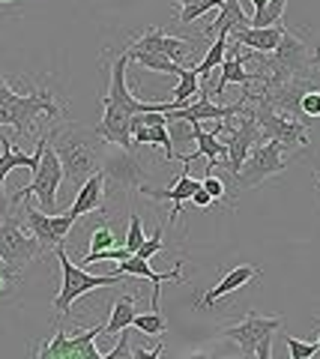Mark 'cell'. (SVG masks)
<instances>
[{
    "instance_id": "obj_1",
    "label": "cell",
    "mask_w": 320,
    "mask_h": 359,
    "mask_svg": "<svg viewBox=\"0 0 320 359\" xmlns=\"http://www.w3.org/2000/svg\"><path fill=\"white\" fill-rule=\"evenodd\" d=\"M129 54L123 51L111 66V84H108V96L102 99V123L96 126V132L102 135L108 144H114L120 150H135L132 147V117L141 114V111H171L174 105L183 108L180 102H141L129 93L126 84V66H129Z\"/></svg>"
},
{
    "instance_id": "obj_2",
    "label": "cell",
    "mask_w": 320,
    "mask_h": 359,
    "mask_svg": "<svg viewBox=\"0 0 320 359\" xmlns=\"http://www.w3.org/2000/svg\"><path fill=\"white\" fill-rule=\"evenodd\" d=\"M48 144L54 147V153L60 156L63 165V177L78 189L90 174L102 171L105 165V138L96 129H84V126H57L48 129Z\"/></svg>"
},
{
    "instance_id": "obj_3",
    "label": "cell",
    "mask_w": 320,
    "mask_h": 359,
    "mask_svg": "<svg viewBox=\"0 0 320 359\" xmlns=\"http://www.w3.org/2000/svg\"><path fill=\"white\" fill-rule=\"evenodd\" d=\"M39 117H60V105L48 90L15 93L13 84L0 75V126H13L18 138H27Z\"/></svg>"
},
{
    "instance_id": "obj_4",
    "label": "cell",
    "mask_w": 320,
    "mask_h": 359,
    "mask_svg": "<svg viewBox=\"0 0 320 359\" xmlns=\"http://www.w3.org/2000/svg\"><path fill=\"white\" fill-rule=\"evenodd\" d=\"M54 255H57L60 261V273H63V287L57 299H54V311L57 314H69L72 302L81 299L84 294H90V290H99V287H114L120 282H126L129 276H120V273H108V276H90L81 264H72L69 255H66L63 245H57L54 249Z\"/></svg>"
},
{
    "instance_id": "obj_5",
    "label": "cell",
    "mask_w": 320,
    "mask_h": 359,
    "mask_svg": "<svg viewBox=\"0 0 320 359\" xmlns=\"http://www.w3.org/2000/svg\"><path fill=\"white\" fill-rule=\"evenodd\" d=\"M284 318L281 314H272V318H263L258 311H246V318L237 320L234 327L222 330V339L234 341L242 353L258 356V359H270L272 356V335L281 330Z\"/></svg>"
},
{
    "instance_id": "obj_6",
    "label": "cell",
    "mask_w": 320,
    "mask_h": 359,
    "mask_svg": "<svg viewBox=\"0 0 320 359\" xmlns=\"http://www.w3.org/2000/svg\"><path fill=\"white\" fill-rule=\"evenodd\" d=\"M63 180L66 177H63L60 156L54 153L51 144H46L42 159H39V168L33 171V180L25 189H18L13 198H9V204H21L25 198H36L42 212H57V189H60Z\"/></svg>"
},
{
    "instance_id": "obj_7",
    "label": "cell",
    "mask_w": 320,
    "mask_h": 359,
    "mask_svg": "<svg viewBox=\"0 0 320 359\" xmlns=\"http://www.w3.org/2000/svg\"><path fill=\"white\" fill-rule=\"evenodd\" d=\"M251 114L258 120V129H260V138H270V141H279L288 153H296L308 147V126L300 123L296 117L284 114V111H275L272 105L267 102H251Z\"/></svg>"
},
{
    "instance_id": "obj_8",
    "label": "cell",
    "mask_w": 320,
    "mask_h": 359,
    "mask_svg": "<svg viewBox=\"0 0 320 359\" xmlns=\"http://www.w3.org/2000/svg\"><path fill=\"white\" fill-rule=\"evenodd\" d=\"M284 153H288V150H284L279 141L260 138L255 147L249 150L246 162H242V168H239V174L234 177L237 189H242V192H246V189L260 186L263 180L281 174L284 168H288V156H284Z\"/></svg>"
},
{
    "instance_id": "obj_9",
    "label": "cell",
    "mask_w": 320,
    "mask_h": 359,
    "mask_svg": "<svg viewBox=\"0 0 320 359\" xmlns=\"http://www.w3.org/2000/svg\"><path fill=\"white\" fill-rule=\"evenodd\" d=\"M42 255L39 243L33 240V233L21 228V222L15 216H4L0 222V261L6 266H13L15 273H25V266L33 264Z\"/></svg>"
},
{
    "instance_id": "obj_10",
    "label": "cell",
    "mask_w": 320,
    "mask_h": 359,
    "mask_svg": "<svg viewBox=\"0 0 320 359\" xmlns=\"http://www.w3.org/2000/svg\"><path fill=\"white\" fill-rule=\"evenodd\" d=\"M105 332V323L99 327L87 330V332H78V335H66L63 327H57V335L33 351V356L39 359H99L102 353L96 351V339Z\"/></svg>"
},
{
    "instance_id": "obj_11",
    "label": "cell",
    "mask_w": 320,
    "mask_h": 359,
    "mask_svg": "<svg viewBox=\"0 0 320 359\" xmlns=\"http://www.w3.org/2000/svg\"><path fill=\"white\" fill-rule=\"evenodd\" d=\"M25 224L33 233V240L39 243L42 252H54L57 245H63V240L69 237V231L75 228V216L72 212H42L36 207L25 210Z\"/></svg>"
},
{
    "instance_id": "obj_12",
    "label": "cell",
    "mask_w": 320,
    "mask_h": 359,
    "mask_svg": "<svg viewBox=\"0 0 320 359\" xmlns=\"http://www.w3.org/2000/svg\"><path fill=\"white\" fill-rule=\"evenodd\" d=\"M132 48H141V51H156L162 57H168L180 66H197L195 63V54H197V39H189V36H171L159 27L153 30H144L138 39L129 42Z\"/></svg>"
},
{
    "instance_id": "obj_13",
    "label": "cell",
    "mask_w": 320,
    "mask_h": 359,
    "mask_svg": "<svg viewBox=\"0 0 320 359\" xmlns=\"http://www.w3.org/2000/svg\"><path fill=\"white\" fill-rule=\"evenodd\" d=\"M114 273L120 276H129V278H147L153 285V311H159V302H162V282H183V264H174V269L168 273H156L150 266L147 257H138V255H129L117 264Z\"/></svg>"
},
{
    "instance_id": "obj_14",
    "label": "cell",
    "mask_w": 320,
    "mask_h": 359,
    "mask_svg": "<svg viewBox=\"0 0 320 359\" xmlns=\"http://www.w3.org/2000/svg\"><path fill=\"white\" fill-rule=\"evenodd\" d=\"M197 186H201V180H195V177L189 174V165H183V171L171 180V189H150V186H141L138 192H141V195H147L150 201H171V216H168V224L174 228V222L180 219L183 204L195 195V189H197Z\"/></svg>"
},
{
    "instance_id": "obj_15",
    "label": "cell",
    "mask_w": 320,
    "mask_h": 359,
    "mask_svg": "<svg viewBox=\"0 0 320 359\" xmlns=\"http://www.w3.org/2000/svg\"><path fill=\"white\" fill-rule=\"evenodd\" d=\"M46 144H48V132H42L36 138V150H33V153H21V150H13V141L0 132V147H4V156H0V212H4V216H6V195H4L6 174L13 171V168H30V171H36Z\"/></svg>"
},
{
    "instance_id": "obj_16",
    "label": "cell",
    "mask_w": 320,
    "mask_h": 359,
    "mask_svg": "<svg viewBox=\"0 0 320 359\" xmlns=\"http://www.w3.org/2000/svg\"><path fill=\"white\" fill-rule=\"evenodd\" d=\"M260 276V269L258 266H251V264H239V266H234L230 273H225L222 278H218V285L213 287V290H207L204 294V299L197 302L195 309H213V306H218L225 297H230L234 290H239V287H246L249 282H255V278Z\"/></svg>"
},
{
    "instance_id": "obj_17",
    "label": "cell",
    "mask_w": 320,
    "mask_h": 359,
    "mask_svg": "<svg viewBox=\"0 0 320 359\" xmlns=\"http://www.w3.org/2000/svg\"><path fill=\"white\" fill-rule=\"evenodd\" d=\"M96 210H105V171H96L84 180L78 186V195H75L69 212L75 219L87 216V212H96Z\"/></svg>"
},
{
    "instance_id": "obj_18",
    "label": "cell",
    "mask_w": 320,
    "mask_h": 359,
    "mask_svg": "<svg viewBox=\"0 0 320 359\" xmlns=\"http://www.w3.org/2000/svg\"><path fill=\"white\" fill-rule=\"evenodd\" d=\"M284 36V27L281 25H272V27H242L234 30V42L242 45V48H251V51H260V54H270L279 48V42Z\"/></svg>"
},
{
    "instance_id": "obj_19",
    "label": "cell",
    "mask_w": 320,
    "mask_h": 359,
    "mask_svg": "<svg viewBox=\"0 0 320 359\" xmlns=\"http://www.w3.org/2000/svg\"><path fill=\"white\" fill-rule=\"evenodd\" d=\"M249 15L242 13V6H239V0H225L222 6H218V15L216 21L209 25L201 36L207 39H213V36H230L234 30H242V27H249Z\"/></svg>"
},
{
    "instance_id": "obj_20",
    "label": "cell",
    "mask_w": 320,
    "mask_h": 359,
    "mask_svg": "<svg viewBox=\"0 0 320 359\" xmlns=\"http://www.w3.org/2000/svg\"><path fill=\"white\" fill-rule=\"evenodd\" d=\"M192 141H197V156L207 159V174H213L218 165L228 168V147L213 132H204L201 126H192Z\"/></svg>"
},
{
    "instance_id": "obj_21",
    "label": "cell",
    "mask_w": 320,
    "mask_h": 359,
    "mask_svg": "<svg viewBox=\"0 0 320 359\" xmlns=\"http://www.w3.org/2000/svg\"><path fill=\"white\" fill-rule=\"evenodd\" d=\"M132 141L135 144H156V147L165 150V159H171L174 162V138H171V129H168V123H156V126H135L132 129Z\"/></svg>"
},
{
    "instance_id": "obj_22",
    "label": "cell",
    "mask_w": 320,
    "mask_h": 359,
    "mask_svg": "<svg viewBox=\"0 0 320 359\" xmlns=\"http://www.w3.org/2000/svg\"><path fill=\"white\" fill-rule=\"evenodd\" d=\"M135 306H138V294H123V297H117L114 309H111V318H108L102 335H117L120 330L132 327V320H135V314H138Z\"/></svg>"
},
{
    "instance_id": "obj_23",
    "label": "cell",
    "mask_w": 320,
    "mask_h": 359,
    "mask_svg": "<svg viewBox=\"0 0 320 359\" xmlns=\"http://www.w3.org/2000/svg\"><path fill=\"white\" fill-rule=\"evenodd\" d=\"M126 54H129V60L147 66V69H153V72H165V75H174L176 78V75H180V69H183L180 63L162 57V54H156V51H141V48H132V45H129Z\"/></svg>"
},
{
    "instance_id": "obj_24",
    "label": "cell",
    "mask_w": 320,
    "mask_h": 359,
    "mask_svg": "<svg viewBox=\"0 0 320 359\" xmlns=\"http://www.w3.org/2000/svg\"><path fill=\"white\" fill-rule=\"evenodd\" d=\"M201 90V75H197L195 66H183L180 75H176V90H174V102L180 105H189L192 99L197 96Z\"/></svg>"
},
{
    "instance_id": "obj_25",
    "label": "cell",
    "mask_w": 320,
    "mask_h": 359,
    "mask_svg": "<svg viewBox=\"0 0 320 359\" xmlns=\"http://www.w3.org/2000/svg\"><path fill=\"white\" fill-rule=\"evenodd\" d=\"M228 36H213V42H209V48L204 51V57H201V63L195 66L197 69V75H201V81L204 78H209V72L216 69V66H222V60H225V51H228Z\"/></svg>"
},
{
    "instance_id": "obj_26",
    "label": "cell",
    "mask_w": 320,
    "mask_h": 359,
    "mask_svg": "<svg viewBox=\"0 0 320 359\" xmlns=\"http://www.w3.org/2000/svg\"><path fill=\"white\" fill-rule=\"evenodd\" d=\"M284 6H288V0H267V6H263L260 13L251 15L249 25L251 27H272V25H279L281 15H284Z\"/></svg>"
},
{
    "instance_id": "obj_27",
    "label": "cell",
    "mask_w": 320,
    "mask_h": 359,
    "mask_svg": "<svg viewBox=\"0 0 320 359\" xmlns=\"http://www.w3.org/2000/svg\"><path fill=\"white\" fill-rule=\"evenodd\" d=\"M222 4H225V0H197V4L183 6L180 25H192V21H197V18L207 15V13H218V6H222Z\"/></svg>"
},
{
    "instance_id": "obj_28",
    "label": "cell",
    "mask_w": 320,
    "mask_h": 359,
    "mask_svg": "<svg viewBox=\"0 0 320 359\" xmlns=\"http://www.w3.org/2000/svg\"><path fill=\"white\" fill-rule=\"evenodd\" d=\"M132 327L141 330L144 335H162L168 330V323H165L162 311H150V314H135V320H132Z\"/></svg>"
},
{
    "instance_id": "obj_29",
    "label": "cell",
    "mask_w": 320,
    "mask_h": 359,
    "mask_svg": "<svg viewBox=\"0 0 320 359\" xmlns=\"http://www.w3.org/2000/svg\"><path fill=\"white\" fill-rule=\"evenodd\" d=\"M296 114H302L308 120H317L320 117V87L312 84L305 90V93L300 96V105H296Z\"/></svg>"
},
{
    "instance_id": "obj_30",
    "label": "cell",
    "mask_w": 320,
    "mask_h": 359,
    "mask_svg": "<svg viewBox=\"0 0 320 359\" xmlns=\"http://www.w3.org/2000/svg\"><path fill=\"white\" fill-rule=\"evenodd\" d=\"M144 240H147V237H144V224H141V216H138V212H132V216H129V233H126V243H123L126 252L135 255Z\"/></svg>"
},
{
    "instance_id": "obj_31",
    "label": "cell",
    "mask_w": 320,
    "mask_h": 359,
    "mask_svg": "<svg viewBox=\"0 0 320 359\" xmlns=\"http://www.w3.org/2000/svg\"><path fill=\"white\" fill-rule=\"evenodd\" d=\"M117 243L114 237V228L111 224H96V231L90 233V252H102V249H111V245Z\"/></svg>"
},
{
    "instance_id": "obj_32",
    "label": "cell",
    "mask_w": 320,
    "mask_h": 359,
    "mask_svg": "<svg viewBox=\"0 0 320 359\" xmlns=\"http://www.w3.org/2000/svg\"><path fill=\"white\" fill-rule=\"evenodd\" d=\"M288 353H291V359H312V356H317V344L288 335Z\"/></svg>"
},
{
    "instance_id": "obj_33",
    "label": "cell",
    "mask_w": 320,
    "mask_h": 359,
    "mask_svg": "<svg viewBox=\"0 0 320 359\" xmlns=\"http://www.w3.org/2000/svg\"><path fill=\"white\" fill-rule=\"evenodd\" d=\"M102 356H105V359H129V356H132V344H129V327L117 332V347H114V351H108V353H102Z\"/></svg>"
},
{
    "instance_id": "obj_34",
    "label": "cell",
    "mask_w": 320,
    "mask_h": 359,
    "mask_svg": "<svg viewBox=\"0 0 320 359\" xmlns=\"http://www.w3.org/2000/svg\"><path fill=\"white\" fill-rule=\"evenodd\" d=\"M201 186L209 192V198L213 201H228V189H225V180H218L216 174H207L204 180H201Z\"/></svg>"
},
{
    "instance_id": "obj_35",
    "label": "cell",
    "mask_w": 320,
    "mask_h": 359,
    "mask_svg": "<svg viewBox=\"0 0 320 359\" xmlns=\"http://www.w3.org/2000/svg\"><path fill=\"white\" fill-rule=\"evenodd\" d=\"M162 233H165V231H162V228H156V233H153L150 240L141 243V249H138L135 255H138V257H147V261H150L153 255H159V252H162Z\"/></svg>"
},
{
    "instance_id": "obj_36",
    "label": "cell",
    "mask_w": 320,
    "mask_h": 359,
    "mask_svg": "<svg viewBox=\"0 0 320 359\" xmlns=\"http://www.w3.org/2000/svg\"><path fill=\"white\" fill-rule=\"evenodd\" d=\"M18 276H21V273H15L13 266L0 264V302H4V297L9 294V287H13V285L18 282Z\"/></svg>"
},
{
    "instance_id": "obj_37",
    "label": "cell",
    "mask_w": 320,
    "mask_h": 359,
    "mask_svg": "<svg viewBox=\"0 0 320 359\" xmlns=\"http://www.w3.org/2000/svg\"><path fill=\"white\" fill-rule=\"evenodd\" d=\"M189 201H195V207H204V210L216 204V201H213V198H209V192H207V189H204V186H197V189H195V195H192Z\"/></svg>"
},
{
    "instance_id": "obj_38",
    "label": "cell",
    "mask_w": 320,
    "mask_h": 359,
    "mask_svg": "<svg viewBox=\"0 0 320 359\" xmlns=\"http://www.w3.org/2000/svg\"><path fill=\"white\" fill-rule=\"evenodd\" d=\"M162 353H165V344H156L153 351H144V347H135V351H132L135 359H159Z\"/></svg>"
},
{
    "instance_id": "obj_39",
    "label": "cell",
    "mask_w": 320,
    "mask_h": 359,
    "mask_svg": "<svg viewBox=\"0 0 320 359\" xmlns=\"http://www.w3.org/2000/svg\"><path fill=\"white\" fill-rule=\"evenodd\" d=\"M314 344H317V353H320V320L314 323V339H312Z\"/></svg>"
},
{
    "instance_id": "obj_40",
    "label": "cell",
    "mask_w": 320,
    "mask_h": 359,
    "mask_svg": "<svg viewBox=\"0 0 320 359\" xmlns=\"http://www.w3.org/2000/svg\"><path fill=\"white\" fill-rule=\"evenodd\" d=\"M263 6H267V0H251V9H255V13H260Z\"/></svg>"
},
{
    "instance_id": "obj_41",
    "label": "cell",
    "mask_w": 320,
    "mask_h": 359,
    "mask_svg": "<svg viewBox=\"0 0 320 359\" xmlns=\"http://www.w3.org/2000/svg\"><path fill=\"white\" fill-rule=\"evenodd\" d=\"M174 4H180V6H189V4H197V0H174Z\"/></svg>"
},
{
    "instance_id": "obj_42",
    "label": "cell",
    "mask_w": 320,
    "mask_h": 359,
    "mask_svg": "<svg viewBox=\"0 0 320 359\" xmlns=\"http://www.w3.org/2000/svg\"><path fill=\"white\" fill-rule=\"evenodd\" d=\"M314 60H317V66H320V48H317V51H314Z\"/></svg>"
},
{
    "instance_id": "obj_43",
    "label": "cell",
    "mask_w": 320,
    "mask_h": 359,
    "mask_svg": "<svg viewBox=\"0 0 320 359\" xmlns=\"http://www.w3.org/2000/svg\"><path fill=\"white\" fill-rule=\"evenodd\" d=\"M314 183H317V186H320V171H317V174H314Z\"/></svg>"
}]
</instances>
